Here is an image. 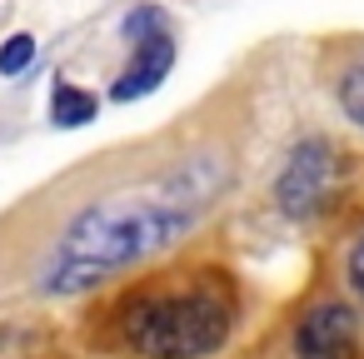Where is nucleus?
Listing matches in <instances>:
<instances>
[{"label":"nucleus","mask_w":364,"mask_h":359,"mask_svg":"<svg viewBox=\"0 0 364 359\" xmlns=\"http://www.w3.org/2000/svg\"><path fill=\"white\" fill-rule=\"evenodd\" d=\"M334 180H339V160H334V145L324 140V135H304L289 155H284V165H279V175H274V210L284 215V220H294V225H304V220H314L329 200H334Z\"/></svg>","instance_id":"7ed1b4c3"},{"label":"nucleus","mask_w":364,"mask_h":359,"mask_svg":"<svg viewBox=\"0 0 364 359\" xmlns=\"http://www.w3.org/2000/svg\"><path fill=\"white\" fill-rule=\"evenodd\" d=\"M36 60V36H11L0 45V75H21Z\"/></svg>","instance_id":"1a4fd4ad"},{"label":"nucleus","mask_w":364,"mask_h":359,"mask_svg":"<svg viewBox=\"0 0 364 359\" xmlns=\"http://www.w3.org/2000/svg\"><path fill=\"white\" fill-rule=\"evenodd\" d=\"M339 284H344V299H354L364 309V225L354 230V240L344 245V259H339Z\"/></svg>","instance_id":"0eeeda50"},{"label":"nucleus","mask_w":364,"mask_h":359,"mask_svg":"<svg viewBox=\"0 0 364 359\" xmlns=\"http://www.w3.org/2000/svg\"><path fill=\"white\" fill-rule=\"evenodd\" d=\"M240 329V289L220 269L165 274L110 304V344L125 359H220Z\"/></svg>","instance_id":"f03ea898"},{"label":"nucleus","mask_w":364,"mask_h":359,"mask_svg":"<svg viewBox=\"0 0 364 359\" xmlns=\"http://www.w3.org/2000/svg\"><path fill=\"white\" fill-rule=\"evenodd\" d=\"M289 359H364V309L344 294L309 299L289 324Z\"/></svg>","instance_id":"20e7f679"},{"label":"nucleus","mask_w":364,"mask_h":359,"mask_svg":"<svg viewBox=\"0 0 364 359\" xmlns=\"http://www.w3.org/2000/svg\"><path fill=\"white\" fill-rule=\"evenodd\" d=\"M165 31V11L160 6H140L125 16V41H145V36H160Z\"/></svg>","instance_id":"9d476101"},{"label":"nucleus","mask_w":364,"mask_h":359,"mask_svg":"<svg viewBox=\"0 0 364 359\" xmlns=\"http://www.w3.org/2000/svg\"><path fill=\"white\" fill-rule=\"evenodd\" d=\"M95 95L90 90H80V85H70V80H55V90H50V120L60 125V130H75V125H90L95 120Z\"/></svg>","instance_id":"423d86ee"},{"label":"nucleus","mask_w":364,"mask_h":359,"mask_svg":"<svg viewBox=\"0 0 364 359\" xmlns=\"http://www.w3.org/2000/svg\"><path fill=\"white\" fill-rule=\"evenodd\" d=\"M339 105H344V115L364 130V65L344 70V80H339Z\"/></svg>","instance_id":"6e6552de"},{"label":"nucleus","mask_w":364,"mask_h":359,"mask_svg":"<svg viewBox=\"0 0 364 359\" xmlns=\"http://www.w3.org/2000/svg\"><path fill=\"white\" fill-rule=\"evenodd\" d=\"M225 190H230L225 155H185L180 165H170L165 175L135 190L80 205L55 235V250L36 279V294H50V299L90 294L115 274L175 250L220 205Z\"/></svg>","instance_id":"f257e3e1"},{"label":"nucleus","mask_w":364,"mask_h":359,"mask_svg":"<svg viewBox=\"0 0 364 359\" xmlns=\"http://www.w3.org/2000/svg\"><path fill=\"white\" fill-rule=\"evenodd\" d=\"M170 65H175V41H170L165 31H160V36L135 41V55H130V65L120 70V80L110 85V100H115V105H130V100L155 95V90L165 85Z\"/></svg>","instance_id":"39448f33"}]
</instances>
